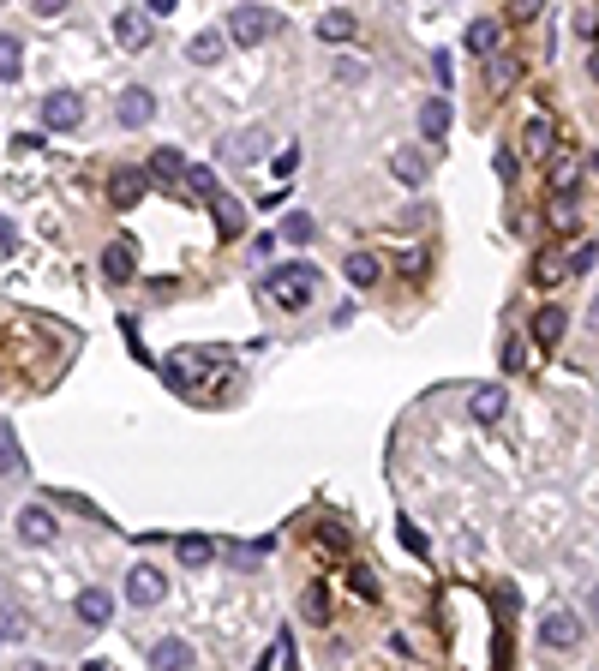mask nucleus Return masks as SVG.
Segmentation results:
<instances>
[{
	"instance_id": "obj_27",
	"label": "nucleus",
	"mask_w": 599,
	"mask_h": 671,
	"mask_svg": "<svg viewBox=\"0 0 599 671\" xmlns=\"http://www.w3.org/2000/svg\"><path fill=\"white\" fill-rule=\"evenodd\" d=\"M318 36H324V42H348V36H354V12H324V18H318Z\"/></svg>"
},
{
	"instance_id": "obj_4",
	"label": "nucleus",
	"mask_w": 599,
	"mask_h": 671,
	"mask_svg": "<svg viewBox=\"0 0 599 671\" xmlns=\"http://www.w3.org/2000/svg\"><path fill=\"white\" fill-rule=\"evenodd\" d=\"M264 144H270V126H240V132L222 138V156H228V162H258Z\"/></svg>"
},
{
	"instance_id": "obj_17",
	"label": "nucleus",
	"mask_w": 599,
	"mask_h": 671,
	"mask_svg": "<svg viewBox=\"0 0 599 671\" xmlns=\"http://www.w3.org/2000/svg\"><path fill=\"white\" fill-rule=\"evenodd\" d=\"M222 48H228V30H198V36L186 42L192 66H216V60H222Z\"/></svg>"
},
{
	"instance_id": "obj_41",
	"label": "nucleus",
	"mask_w": 599,
	"mask_h": 671,
	"mask_svg": "<svg viewBox=\"0 0 599 671\" xmlns=\"http://www.w3.org/2000/svg\"><path fill=\"white\" fill-rule=\"evenodd\" d=\"M0 240H6V246H12V222H6V216H0Z\"/></svg>"
},
{
	"instance_id": "obj_39",
	"label": "nucleus",
	"mask_w": 599,
	"mask_h": 671,
	"mask_svg": "<svg viewBox=\"0 0 599 671\" xmlns=\"http://www.w3.org/2000/svg\"><path fill=\"white\" fill-rule=\"evenodd\" d=\"M504 372H522V342H516V336L504 342Z\"/></svg>"
},
{
	"instance_id": "obj_18",
	"label": "nucleus",
	"mask_w": 599,
	"mask_h": 671,
	"mask_svg": "<svg viewBox=\"0 0 599 671\" xmlns=\"http://www.w3.org/2000/svg\"><path fill=\"white\" fill-rule=\"evenodd\" d=\"M426 168H432V162H426V150H414V144L390 156V174H396L402 186H420V180H426Z\"/></svg>"
},
{
	"instance_id": "obj_46",
	"label": "nucleus",
	"mask_w": 599,
	"mask_h": 671,
	"mask_svg": "<svg viewBox=\"0 0 599 671\" xmlns=\"http://www.w3.org/2000/svg\"><path fill=\"white\" fill-rule=\"evenodd\" d=\"M594 78H599V48H594Z\"/></svg>"
},
{
	"instance_id": "obj_15",
	"label": "nucleus",
	"mask_w": 599,
	"mask_h": 671,
	"mask_svg": "<svg viewBox=\"0 0 599 671\" xmlns=\"http://www.w3.org/2000/svg\"><path fill=\"white\" fill-rule=\"evenodd\" d=\"M132 270H138L132 240H108V246H102V276H108V282H126Z\"/></svg>"
},
{
	"instance_id": "obj_22",
	"label": "nucleus",
	"mask_w": 599,
	"mask_h": 671,
	"mask_svg": "<svg viewBox=\"0 0 599 671\" xmlns=\"http://www.w3.org/2000/svg\"><path fill=\"white\" fill-rule=\"evenodd\" d=\"M174 546H180V564H186V570H204V564L216 558V546H210L204 534H180Z\"/></svg>"
},
{
	"instance_id": "obj_36",
	"label": "nucleus",
	"mask_w": 599,
	"mask_h": 671,
	"mask_svg": "<svg viewBox=\"0 0 599 671\" xmlns=\"http://www.w3.org/2000/svg\"><path fill=\"white\" fill-rule=\"evenodd\" d=\"M336 78H342V84H360V78H366V66H360V60H336Z\"/></svg>"
},
{
	"instance_id": "obj_23",
	"label": "nucleus",
	"mask_w": 599,
	"mask_h": 671,
	"mask_svg": "<svg viewBox=\"0 0 599 671\" xmlns=\"http://www.w3.org/2000/svg\"><path fill=\"white\" fill-rule=\"evenodd\" d=\"M522 144H528V156H546V150H552V120H546V114H528Z\"/></svg>"
},
{
	"instance_id": "obj_29",
	"label": "nucleus",
	"mask_w": 599,
	"mask_h": 671,
	"mask_svg": "<svg viewBox=\"0 0 599 671\" xmlns=\"http://www.w3.org/2000/svg\"><path fill=\"white\" fill-rule=\"evenodd\" d=\"M282 240L306 246V240H312V216H306V210H288V216H282Z\"/></svg>"
},
{
	"instance_id": "obj_9",
	"label": "nucleus",
	"mask_w": 599,
	"mask_h": 671,
	"mask_svg": "<svg viewBox=\"0 0 599 671\" xmlns=\"http://www.w3.org/2000/svg\"><path fill=\"white\" fill-rule=\"evenodd\" d=\"M72 612H78V624H90V630H102V624L114 618V594H108V588H84V594L72 600Z\"/></svg>"
},
{
	"instance_id": "obj_44",
	"label": "nucleus",
	"mask_w": 599,
	"mask_h": 671,
	"mask_svg": "<svg viewBox=\"0 0 599 671\" xmlns=\"http://www.w3.org/2000/svg\"><path fill=\"white\" fill-rule=\"evenodd\" d=\"M84 671H108V666H102V660H84Z\"/></svg>"
},
{
	"instance_id": "obj_34",
	"label": "nucleus",
	"mask_w": 599,
	"mask_h": 671,
	"mask_svg": "<svg viewBox=\"0 0 599 671\" xmlns=\"http://www.w3.org/2000/svg\"><path fill=\"white\" fill-rule=\"evenodd\" d=\"M396 534H402V546H408V552H426V534H420L414 522H396Z\"/></svg>"
},
{
	"instance_id": "obj_12",
	"label": "nucleus",
	"mask_w": 599,
	"mask_h": 671,
	"mask_svg": "<svg viewBox=\"0 0 599 671\" xmlns=\"http://www.w3.org/2000/svg\"><path fill=\"white\" fill-rule=\"evenodd\" d=\"M564 276H570V246H546V252L534 258V282H540V288H558Z\"/></svg>"
},
{
	"instance_id": "obj_5",
	"label": "nucleus",
	"mask_w": 599,
	"mask_h": 671,
	"mask_svg": "<svg viewBox=\"0 0 599 671\" xmlns=\"http://www.w3.org/2000/svg\"><path fill=\"white\" fill-rule=\"evenodd\" d=\"M540 642L558 648V654L576 648V642H582V618H576V612H546V618H540Z\"/></svg>"
},
{
	"instance_id": "obj_11",
	"label": "nucleus",
	"mask_w": 599,
	"mask_h": 671,
	"mask_svg": "<svg viewBox=\"0 0 599 671\" xmlns=\"http://www.w3.org/2000/svg\"><path fill=\"white\" fill-rule=\"evenodd\" d=\"M504 408H510V396H504V384H480V390L468 396V414H474L480 426H492V420H504Z\"/></svg>"
},
{
	"instance_id": "obj_37",
	"label": "nucleus",
	"mask_w": 599,
	"mask_h": 671,
	"mask_svg": "<svg viewBox=\"0 0 599 671\" xmlns=\"http://www.w3.org/2000/svg\"><path fill=\"white\" fill-rule=\"evenodd\" d=\"M270 168H276V174H282V180H288V174H294V168H300V150H294V144H288V150H282V156H276V162H270Z\"/></svg>"
},
{
	"instance_id": "obj_26",
	"label": "nucleus",
	"mask_w": 599,
	"mask_h": 671,
	"mask_svg": "<svg viewBox=\"0 0 599 671\" xmlns=\"http://www.w3.org/2000/svg\"><path fill=\"white\" fill-rule=\"evenodd\" d=\"M0 474H6V480H18V474H24V450H18L12 426H0Z\"/></svg>"
},
{
	"instance_id": "obj_35",
	"label": "nucleus",
	"mask_w": 599,
	"mask_h": 671,
	"mask_svg": "<svg viewBox=\"0 0 599 671\" xmlns=\"http://www.w3.org/2000/svg\"><path fill=\"white\" fill-rule=\"evenodd\" d=\"M300 606H306V618H324V612H330V600H324V588H306V600H300Z\"/></svg>"
},
{
	"instance_id": "obj_32",
	"label": "nucleus",
	"mask_w": 599,
	"mask_h": 671,
	"mask_svg": "<svg viewBox=\"0 0 599 671\" xmlns=\"http://www.w3.org/2000/svg\"><path fill=\"white\" fill-rule=\"evenodd\" d=\"M0 636H24V618H18L12 600H0Z\"/></svg>"
},
{
	"instance_id": "obj_16",
	"label": "nucleus",
	"mask_w": 599,
	"mask_h": 671,
	"mask_svg": "<svg viewBox=\"0 0 599 671\" xmlns=\"http://www.w3.org/2000/svg\"><path fill=\"white\" fill-rule=\"evenodd\" d=\"M498 42H504V24H498V18H474V24H468V54L486 60V54H498Z\"/></svg>"
},
{
	"instance_id": "obj_45",
	"label": "nucleus",
	"mask_w": 599,
	"mask_h": 671,
	"mask_svg": "<svg viewBox=\"0 0 599 671\" xmlns=\"http://www.w3.org/2000/svg\"><path fill=\"white\" fill-rule=\"evenodd\" d=\"M588 324H594V330H599V300H594V312H588Z\"/></svg>"
},
{
	"instance_id": "obj_33",
	"label": "nucleus",
	"mask_w": 599,
	"mask_h": 671,
	"mask_svg": "<svg viewBox=\"0 0 599 671\" xmlns=\"http://www.w3.org/2000/svg\"><path fill=\"white\" fill-rule=\"evenodd\" d=\"M576 174H582V168H576V162H570V156H564V162H558V168H552V186H558V192H570V186H576Z\"/></svg>"
},
{
	"instance_id": "obj_28",
	"label": "nucleus",
	"mask_w": 599,
	"mask_h": 671,
	"mask_svg": "<svg viewBox=\"0 0 599 671\" xmlns=\"http://www.w3.org/2000/svg\"><path fill=\"white\" fill-rule=\"evenodd\" d=\"M546 216H552V228H576V216H582V198H570V192H558Z\"/></svg>"
},
{
	"instance_id": "obj_21",
	"label": "nucleus",
	"mask_w": 599,
	"mask_h": 671,
	"mask_svg": "<svg viewBox=\"0 0 599 671\" xmlns=\"http://www.w3.org/2000/svg\"><path fill=\"white\" fill-rule=\"evenodd\" d=\"M186 174H192V168H186L180 150H156V156H150V180H180V186H186Z\"/></svg>"
},
{
	"instance_id": "obj_24",
	"label": "nucleus",
	"mask_w": 599,
	"mask_h": 671,
	"mask_svg": "<svg viewBox=\"0 0 599 671\" xmlns=\"http://www.w3.org/2000/svg\"><path fill=\"white\" fill-rule=\"evenodd\" d=\"M18 72H24V42H18V36H12V30H0V78H6V84H12V78H18Z\"/></svg>"
},
{
	"instance_id": "obj_13",
	"label": "nucleus",
	"mask_w": 599,
	"mask_h": 671,
	"mask_svg": "<svg viewBox=\"0 0 599 671\" xmlns=\"http://www.w3.org/2000/svg\"><path fill=\"white\" fill-rule=\"evenodd\" d=\"M150 671H192V648H186L180 636H162V642L150 648Z\"/></svg>"
},
{
	"instance_id": "obj_8",
	"label": "nucleus",
	"mask_w": 599,
	"mask_h": 671,
	"mask_svg": "<svg viewBox=\"0 0 599 671\" xmlns=\"http://www.w3.org/2000/svg\"><path fill=\"white\" fill-rule=\"evenodd\" d=\"M60 534V522L48 516V504H30V510H18V540H30V546H48Z\"/></svg>"
},
{
	"instance_id": "obj_38",
	"label": "nucleus",
	"mask_w": 599,
	"mask_h": 671,
	"mask_svg": "<svg viewBox=\"0 0 599 671\" xmlns=\"http://www.w3.org/2000/svg\"><path fill=\"white\" fill-rule=\"evenodd\" d=\"M216 216H222V228H228V234L240 228V210H234V198H216Z\"/></svg>"
},
{
	"instance_id": "obj_6",
	"label": "nucleus",
	"mask_w": 599,
	"mask_h": 671,
	"mask_svg": "<svg viewBox=\"0 0 599 671\" xmlns=\"http://www.w3.org/2000/svg\"><path fill=\"white\" fill-rule=\"evenodd\" d=\"M114 120H120V126H150V120H156V96H150L144 84L120 90V108H114Z\"/></svg>"
},
{
	"instance_id": "obj_2",
	"label": "nucleus",
	"mask_w": 599,
	"mask_h": 671,
	"mask_svg": "<svg viewBox=\"0 0 599 671\" xmlns=\"http://www.w3.org/2000/svg\"><path fill=\"white\" fill-rule=\"evenodd\" d=\"M288 18L276 12V6H234L228 12V42H240V48H252V42H264V36H276Z\"/></svg>"
},
{
	"instance_id": "obj_40",
	"label": "nucleus",
	"mask_w": 599,
	"mask_h": 671,
	"mask_svg": "<svg viewBox=\"0 0 599 671\" xmlns=\"http://www.w3.org/2000/svg\"><path fill=\"white\" fill-rule=\"evenodd\" d=\"M354 588H360L366 600H378V576H372V570H354Z\"/></svg>"
},
{
	"instance_id": "obj_20",
	"label": "nucleus",
	"mask_w": 599,
	"mask_h": 671,
	"mask_svg": "<svg viewBox=\"0 0 599 671\" xmlns=\"http://www.w3.org/2000/svg\"><path fill=\"white\" fill-rule=\"evenodd\" d=\"M420 132H426L432 144L450 132V96H432V102H420Z\"/></svg>"
},
{
	"instance_id": "obj_43",
	"label": "nucleus",
	"mask_w": 599,
	"mask_h": 671,
	"mask_svg": "<svg viewBox=\"0 0 599 671\" xmlns=\"http://www.w3.org/2000/svg\"><path fill=\"white\" fill-rule=\"evenodd\" d=\"M588 612H594V618H599V588H594V594H588Z\"/></svg>"
},
{
	"instance_id": "obj_14",
	"label": "nucleus",
	"mask_w": 599,
	"mask_h": 671,
	"mask_svg": "<svg viewBox=\"0 0 599 671\" xmlns=\"http://www.w3.org/2000/svg\"><path fill=\"white\" fill-rule=\"evenodd\" d=\"M138 198H144V174H138V168H120V174L108 180V204H114V210H132Z\"/></svg>"
},
{
	"instance_id": "obj_30",
	"label": "nucleus",
	"mask_w": 599,
	"mask_h": 671,
	"mask_svg": "<svg viewBox=\"0 0 599 671\" xmlns=\"http://www.w3.org/2000/svg\"><path fill=\"white\" fill-rule=\"evenodd\" d=\"M186 192H198V198H222V192H216V174H210V168H192V174H186Z\"/></svg>"
},
{
	"instance_id": "obj_1",
	"label": "nucleus",
	"mask_w": 599,
	"mask_h": 671,
	"mask_svg": "<svg viewBox=\"0 0 599 671\" xmlns=\"http://www.w3.org/2000/svg\"><path fill=\"white\" fill-rule=\"evenodd\" d=\"M264 294H270L282 312H306L312 294H318V270H312V264H282V270L264 276Z\"/></svg>"
},
{
	"instance_id": "obj_7",
	"label": "nucleus",
	"mask_w": 599,
	"mask_h": 671,
	"mask_svg": "<svg viewBox=\"0 0 599 671\" xmlns=\"http://www.w3.org/2000/svg\"><path fill=\"white\" fill-rule=\"evenodd\" d=\"M162 594H168V582H162V570H150V564H138V570L126 576V600H132L138 612H144V606H156Z\"/></svg>"
},
{
	"instance_id": "obj_42",
	"label": "nucleus",
	"mask_w": 599,
	"mask_h": 671,
	"mask_svg": "<svg viewBox=\"0 0 599 671\" xmlns=\"http://www.w3.org/2000/svg\"><path fill=\"white\" fill-rule=\"evenodd\" d=\"M12 671H48V666L42 660H24V666H12Z\"/></svg>"
},
{
	"instance_id": "obj_25",
	"label": "nucleus",
	"mask_w": 599,
	"mask_h": 671,
	"mask_svg": "<svg viewBox=\"0 0 599 671\" xmlns=\"http://www.w3.org/2000/svg\"><path fill=\"white\" fill-rule=\"evenodd\" d=\"M378 252H348V282H360V288H372L378 282Z\"/></svg>"
},
{
	"instance_id": "obj_31",
	"label": "nucleus",
	"mask_w": 599,
	"mask_h": 671,
	"mask_svg": "<svg viewBox=\"0 0 599 671\" xmlns=\"http://www.w3.org/2000/svg\"><path fill=\"white\" fill-rule=\"evenodd\" d=\"M594 258H599V246H594V240L570 246V270H576V276H582V270H594Z\"/></svg>"
},
{
	"instance_id": "obj_19",
	"label": "nucleus",
	"mask_w": 599,
	"mask_h": 671,
	"mask_svg": "<svg viewBox=\"0 0 599 671\" xmlns=\"http://www.w3.org/2000/svg\"><path fill=\"white\" fill-rule=\"evenodd\" d=\"M564 330H570V318H564V306H540V312H534V342H546V348H558V342H564Z\"/></svg>"
},
{
	"instance_id": "obj_10",
	"label": "nucleus",
	"mask_w": 599,
	"mask_h": 671,
	"mask_svg": "<svg viewBox=\"0 0 599 671\" xmlns=\"http://www.w3.org/2000/svg\"><path fill=\"white\" fill-rule=\"evenodd\" d=\"M114 42H120V48H144V42H150V12H138V6L114 12Z\"/></svg>"
},
{
	"instance_id": "obj_3",
	"label": "nucleus",
	"mask_w": 599,
	"mask_h": 671,
	"mask_svg": "<svg viewBox=\"0 0 599 671\" xmlns=\"http://www.w3.org/2000/svg\"><path fill=\"white\" fill-rule=\"evenodd\" d=\"M42 126H48V132H78V126H84L78 90H48V96H42Z\"/></svg>"
}]
</instances>
